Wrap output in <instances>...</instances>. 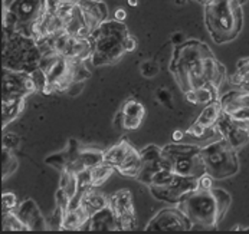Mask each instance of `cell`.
<instances>
[{"mask_svg": "<svg viewBox=\"0 0 249 234\" xmlns=\"http://www.w3.org/2000/svg\"><path fill=\"white\" fill-rule=\"evenodd\" d=\"M170 70L183 92L200 86L219 89L226 78V69L214 58L211 48L195 39L175 46Z\"/></svg>", "mask_w": 249, "mask_h": 234, "instance_id": "obj_1", "label": "cell"}, {"mask_svg": "<svg viewBox=\"0 0 249 234\" xmlns=\"http://www.w3.org/2000/svg\"><path fill=\"white\" fill-rule=\"evenodd\" d=\"M232 197L222 188H196L178 207L186 213L193 226L216 229L231 208Z\"/></svg>", "mask_w": 249, "mask_h": 234, "instance_id": "obj_2", "label": "cell"}, {"mask_svg": "<svg viewBox=\"0 0 249 234\" xmlns=\"http://www.w3.org/2000/svg\"><path fill=\"white\" fill-rule=\"evenodd\" d=\"M244 0H206L205 23L214 43L235 40L244 28Z\"/></svg>", "mask_w": 249, "mask_h": 234, "instance_id": "obj_3", "label": "cell"}, {"mask_svg": "<svg viewBox=\"0 0 249 234\" xmlns=\"http://www.w3.org/2000/svg\"><path fill=\"white\" fill-rule=\"evenodd\" d=\"M130 34L124 22L104 20L89 36L92 45L91 62L94 67H108L120 61L125 52V39Z\"/></svg>", "mask_w": 249, "mask_h": 234, "instance_id": "obj_4", "label": "cell"}, {"mask_svg": "<svg viewBox=\"0 0 249 234\" xmlns=\"http://www.w3.org/2000/svg\"><path fill=\"white\" fill-rule=\"evenodd\" d=\"M40 59L42 50L35 37L3 29V67L32 73Z\"/></svg>", "mask_w": 249, "mask_h": 234, "instance_id": "obj_5", "label": "cell"}, {"mask_svg": "<svg viewBox=\"0 0 249 234\" xmlns=\"http://www.w3.org/2000/svg\"><path fill=\"white\" fill-rule=\"evenodd\" d=\"M46 9V0H3V29L34 37V26Z\"/></svg>", "mask_w": 249, "mask_h": 234, "instance_id": "obj_6", "label": "cell"}, {"mask_svg": "<svg viewBox=\"0 0 249 234\" xmlns=\"http://www.w3.org/2000/svg\"><path fill=\"white\" fill-rule=\"evenodd\" d=\"M163 168L184 177L200 178L206 174L202 148L192 144H169L163 148Z\"/></svg>", "mask_w": 249, "mask_h": 234, "instance_id": "obj_7", "label": "cell"}, {"mask_svg": "<svg viewBox=\"0 0 249 234\" xmlns=\"http://www.w3.org/2000/svg\"><path fill=\"white\" fill-rule=\"evenodd\" d=\"M238 150H235L225 138L211 142L202 148L206 172L213 180H225L233 177L239 171Z\"/></svg>", "mask_w": 249, "mask_h": 234, "instance_id": "obj_8", "label": "cell"}, {"mask_svg": "<svg viewBox=\"0 0 249 234\" xmlns=\"http://www.w3.org/2000/svg\"><path fill=\"white\" fill-rule=\"evenodd\" d=\"M78 62H72L59 53H45L39 62V67L48 78V86L42 94L62 92L70 89L73 84V69Z\"/></svg>", "mask_w": 249, "mask_h": 234, "instance_id": "obj_9", "label": "cell"}, {"mask_svg": "<svg viewBox=\"0 0 249 234\" xmlns=\"http://www.w3.org/2000/svg\"><path fill=\"white\" fill-rule=\"evenodd\" d=\"M148 188L156 200L169 204H180L190 193L199 188V178L175 174L170 183L164 185H151Z\"/></svg>", "mask_w": 249, "mask_h": 234, "instance_id": "obj_10", "label": "cell"}, {"mask_svg": "<svg viewBox=\"0 0 249 234\" xmlns=\"http://www.w3.org/2000/svg\"><path fill=\"white\" fill-rule=\"evenodd\" d=\"M222 112L238 127L249 131V91L235 89L219 98Z\"/></svg>", "mask_w": 249, "mask_h": 234, "instance_id": "obj_11", "label": "cell"}, {"mask_svg": "<svg viewBox=\"0 0 249 234\" xmlns=\"http://www.w3.org/2000/svg\"><path fill=\"white\" fill-rule=\"evenodd\" d=\"M193 227L190 218L180 207H169L159 211L147 224V232H186Z\"/></svg>", "mask_w": 249, "mask_h": 234, "instance_id": "obj_12", "label": "cell"}, {"mask_svg": "<svg viewBox=\"0 0 249 234\" xmlns=\"http://www.w3.org/2000/svg\"><path fill=\"white\" fill-rule=\"evenodd\" d=\"M35 91L31 73L3 67V100H26Z\"/></svg>", "mask_w": 249, "mask_h": 234, "instance_id": "obj_13", "label": "cell"}, {"mask_svg": "<svg viewBox=\"0 0 249 234\" xmlns=\"http://www.w3.org/2000/svg\"><path fill=\"white\" fill-rule=\"evenodd\" d=\"M108 204L117 214L121 230H134L137 227V220H136L133 199L130 191L127 190L117 191L108 199Z\"/></svg>", "mask_w": 249, "mask_h": 234, "instance_id": "obj_14", "label": "cell"}, {"mask_svg": "<svg viewBox=\"0 0 249 234\" xmlns=\"http://www.w3.org/2000/svg\"><path fill=\"white\" fill-rule=\"evenodd\" d=\"M140 155H142V167L136 180L148 187L154 175L163 169V148L151 144L140 150Z\"/></svg>", "mask_w": 249, "mask_h": 234, "instance_id": "obj_15", "label": "cell"}, {"mask_svg": "<svg viewBox=\"0 0 249 234\" xmlns=\"http://www.w3.org/2000/svg\"><path fill=\"white\" fill-rule=\"evenodd\" d=\"M145 115V108L142 102L136 100H125L121 106V111L115 115V128L134 131L140 128L142 118Z\"/></svg>", "mask_w": 249, "mask_h": 234, "instance_id": "obj_16", "label": "cell"}, {"mask_svg": "<svg viewBox=\"0 0 249 234\" xmlns=\"http://www.w3.org/2000/svg\"><path fill=\"white\" fill-rule=\"evenodd\" d=\"M214 130H216V133L222 135V138H225L235 150H241L242 147H245L249 142V131L238 127L236 124H233L225 114H222V117L216 122Z\"/></svg>", "mask_w": 249, "mask_h": 234, "instance_id": "obj_17", "label": "cell"}, {"mask_svg": "<svg viewBox=\"0 0 249 234\" xmlns=\"http://www.w3.org/2000/svg\"><path fill=\"white\" fill-rule=\"evenodd\" d=\"M20 221L28 227V230H48V223L42 216L37 204L32 199H28L18 205L15 210Z\"/></svg>", "mask_w": 249, "mask_h": 234, "instance_id": "obj_18", "label": "cell"}, {"mask_svg": "<svg viewBox=\"0 0 249 234\" xmlns=\"http://www.w3.org/2000/svg\"><path fill=\"white\" fill-rule=\"evenodd\" d=\"M78 4L81 6L85 23L91 33L108 19V9L104 0H81Z\"/></svg>", "mask_w": 249, "mask_h": 234, "instance_id": "obj_19", "label": "cell"}, {"mask_svg": "<svg viewBox=\"0 0 249 234\" xmlns=\"http://www.w3.org/2000/svg\"><path fill=\"white\" fill-rule=\"evenodd\" d=\"M87 227L91 232H117V230H121L118 217L114 213V210L109 207V204L107 207H104L103 210H100L91 216Z\"/></svg>", "mask_w": 249, "mask_h": 234, "instance_id": "obj_20", "label": "cell"}, {"mask_svg": "<svg viewBox=\"0 0 249 234\" xmlns=\"http://www.w3.org/2000/svg\"><path fill=\"white\" fill-rule=\"evenodd\" d=\"M133 148L134 147L125 138H123L118 144H115L114 147H111L104 152V163L117 169V167L125 160V157L131 152Z\"/></svg>", "mask_w": 249, "mask_h": 234, "instance_id": "obj_21", "label": "cell"}, {"mask_svg": "<svg viewBox=\"0 0 249 234\" xmlns=\"http://www.w3.org/2000/svg\"><path fill=\"white\" fill-rule=\"evenodd\" d=\"M89 218H91V216L84 208V205H81L79 208L70 210L65 214L61 229L62 230H82L84 226H88Z\"/></svg>", "mask_w": 249, "mask_h": 234, "instance_id": "obj_22", "label": "cell"}, {"mask_svg": "<svg viewBox=\"0 0 249 234\" xmlns=\"http://www.w3.org/2000/svg\"><path fill=\"white\" fill-rule=\"evenodd\" d=\"M222 106L219 100L211 102L199 115V118L196 119L197 124H200L202 127H205L206 130H214L216 122L219 121V118L222 117Z\"/></svg>", "mask_w": 249, "mask_h": 234, "instance_id": "obj_23", "label": "cell"}, {"mask_svg": "<svg viewBox=\"0 0 249 234\" xmlns=\"http://www.w3.org/2000/svg\"><path fill=\"white\" fill-rule=\"evenodd\" d=\"M142 167V155H140V151L133 148L131 152L125 157V160L117 167V171L125 177H133L136 178L139 171Z\"/></svg>", "mask_w": 249, "mask_h": 234, "instance_id": "obj_24", "label": "cell"}, {"mask_svg": "<svg viewBox=\"0 0 249 234\" xmlns=\"http://www.w3.org/2000/svg\"><path fill=\"white\" fill-rule=\"evenodd\" d=\"M82 205H84V208L88 211V214L92 216V214H95L97 211H100V210H103L104 207H107L108 200L104 194L97 193V191H94V188H91V190H88V191L85 193L84 200H82Z\"/></svg>", "mask_w": 249, "mask_h": 234, "instance_id": "obj_25", "label": "cell"}, {"mask_svg": "<svg viewBox=\"0 0 249 234\" xmlns=\"http://www.w3.org/2000/svg\"><path fill=\"white\" fill-rule=\"evenodd\" d=\"M25 109V100H1V115H3V128L10 124L18 115Z\"/></svg>", "mask_w": 249, "mask_h": 234, "instance_id": "obj_26", "label": "cell"}, {"mask_svg": "<svg viewBox=\"0 0 249 234\" xmlns=\"http://www.w3.org/2000/svg\"><path fill=\"white\" fill-rule=\"evenodd\" d=\"M104 152L95 147H82L79 154V163L85 168H94L104 163Z\"/></svg>", "mask_w": 249, "mask_h": 234, "instance_id": "obj_27", "label": "cell"}, {"mask_svg": "<svg viewBox=\"0 0 249 234\" xmlns=\"http://www.w3.org/2000/svg\"><path fill=\"white\" fill-rule=\"evenodd\" d=\"M231 84L239 89L249 91V58L239 61L236 72L231 78Z\"/></svg>", "mask_w": 249, "mask_h": 234, "instance_id": "obj_28", "label": "cell"}, {"mask_svg": "<svg viewBox=\"0 0 249 234\" xmlns=\"http://www.w3.org/2000/svg\"><path fill=\"white\" fill-rule=\"evenodd\" d=\"M59 187L70 196V199H72L76 193H78V178L76 174L71 171V169H64L61 172V183Z\"/></svg>", "mask_w": 249, "mask_h": 234, "instance_id": "obj_29", "label": "cell"}, {"mask_svg": "<svg viewBox=\"0 0 249 234\" xmlns=\"http://www.w3.org/2000/svg\"><path fill=\"white\" fill-rule=\"evenodd\" d=\"M115 171V168L112 166H108L106 163L97 166V167L91 168V174H92V187H98L101 184H104L108 178L111 177V174Z\"/></svg>", "mask_w": 249, "mask_h": 234, "instance_id": "obj_30", "label": "cell"}, {"mask_svg": "<svg viewBox=\"0 0 249 234\" xmlns=\"http://www.w3.org/2000/svg\"><path fill=\"white\" fill-rule=\"evenodd\" d=\"M3 230H16V232H29L28 227L20 221L15 211H7L3 214Z\"/></svg>", "mask_w": 249, "mask_h": 234, "instance_id": "obj_31", "label": "cell"}, {"mask_svg": "<svg viewBox=\"0 0 249 234\" xmlns=\"http://www.w3.org/2000/svg\"><path fill=\"white\" fill-rule=\"evenodd\" d=\"M18 168V160L13 155V151L3 148V180L10 177Z\"/></svg>", "mask_w": 249, "mask_h": 234, "instance_id": "obj_32", "label": "cell"}, {"mask_svg": "<svg viewBox=\"0 0 249 234\" xmlns=\"http://www.w3.org/2000/svg\"><path fill=\"white\" fill-rule=\"evenodd\" d=\"M45 163H46L48 166L53 167L55 169H58L59 172H62L64 169H67V167L70 166V160H68V155H67L65 151L49 155V157L45 160Z\"/></svg>", "mask_w": 249, "mask_h": 234, "instance_id": "obj_33", "label": "cell"}, {"mask_svg": "<svg viewBox=\"0 0 249 234\" xmlns=\"http://www.w3.org/2000/svg\"><path fill=\"white\" fill-rule=\"evenodd\" d=\"M31 76H32V81H34V84H35L36 91L43 92V89L48 86V78H46L45 72H43L40 67H37L36 70H34V72L31 73Z\"/></svg>", "mask_w": 249, "mask_h": 234, "instance_id": "obj_34", "label": "cell"}, {"mask_svg": "<svg viewBox=\"0 0 249 234\" xmlns=\"http://www.w3.org/2000/svg\"><path fill=\"white\" fill-rule=\"evenodd\" d=\"M159 70H160V67L153 61H144L140 65V73H142V76L147 78V79H151V78L157 76Z\"/></svg>", "mask_w": 249, "mask_h": 234, "instance_id": "obj_35", "label": "cell"}, {"mask_svg": "<svg viewBox=\"0 0 249 234\" xmlns=\"http://www.w3.org/2000/svg\"><path fill=\"white\" fill-rule=\"evenodd\" d=\"M55 201H56V208H59L64 214L68 213L70 210V202H71V199L70 196L59 187V190L56 191V196H55Z\"/></svg>", "mask_w": 249, "mask_h": 234, "instance_id": "obj_36", "label": "cell"}, {"mask_svg": "<svg viewBox=\"0 0 249 234\" xmlns=\"http://www.w3.org/2000/svg\"><path fill=\"white\" fill-rule=\"evenodd\" d=\"M1 202H3V211H15L18 208V199L13 193H4L1 196Z\"/></svg>", "mask_w": 249, "mask_h": 234, "instance_id": "obj_37", "label": "cell"}, {"mask_svg": "<svg viewBox=\"0 0 249 234\" xmlns=\"http://www.w3.org/2000/svg\"><path fill=\"white\" fill-rule=\"evenodd\" d=\"M91 76V72L85 67L84 62H78L73 69V82H84Z\"/></svg>", "mask_w": 249, "mask_h": 234, "instance_id": "obj_38", "label": "cell"}, {"mask_svg": "<svg viewBox=\"0 0 249 234\" xmlns=\"http://www.w3.org/2000/svg\"><path fill=\"white\" fill-rule=\"evenodd\" d=\"M156 97H157V100H159L161 105H164L166 108L173 109V97H172V94H170L166 88H160V89L157 91Z\"/></svg>", "mask_w": 249, "mask_h": 234, "instance_id": "obj_39", "label": "cell"}, {"mask_svg": "<svg viewBox=\"0 0 249 234\" xmlns=\"http://www.w3.org/2000/svg\"><path fill=\"white\" fill-rule=\"evenodd\" d=\"M18 145H19V136L16 134H6L3 136V148L4 150H10V151H13V150H16L18 148Z\"/></svg>", "mask_w": 249, "mask_h": 234, "instance_id": "obj_40", "label": "cell"}, {"mask_svg": "<svg viewBox=\"0 0 249 234\" xmlns=\"http://www.w3.org/2000/svg\"><path fill=\"white\" fill-rule=\"evenodd\" d=\"M208 130L205 128V127H202L200 124H197L196 121H195V124L189 128V131H187V134L193 135V136H203L205 133H206Z\"/></svg>", "mask_w": 249, "mask_h": 234, "instance_id": "obj_41", "label": "cell"}, {"mask_svg": "<svg viewBox=\"0 0 249 234\" xmlns=\"http://www.w3.org/2000/svg\"><path fill=\"white\" fill-rule=\"evenodd\" d=\"M212 181L213 178L206 172L199 178V188H212Z\"/></svg>", "mask_w": 249, "mask_h": 234, "instance_id": "obj_42", "label": "cell"}, {"mask_svg": "<svg viewBox=\"0 0 249 234\" xmlns=\"http://www.w3.org/2000/svg\"><path fill=\"white\" fill-rule=\"evenodd\" d=\"M124 45H125V52L128 53V52L136 50V48H137V40H136V37H134L133 34H128Z\"/></svg>", "mask_w": 249, "mask_h": 234, "instance_id": "obj_43", "label": "cell"}, {"mask_svg": "<svg viewBox=\"0 0 249 234\" xmlns=\"http://www.w3.org/2000/svg\"><path fill=\"white\" fill-rule=\"evenodd\" d=\"M183 42H186V39H184V34L181 33V32H176V33L172 36V43H173L175 46L181 45Z\"/></svg>", "mask_w": 249, "mask_h": 234, "instance_id": "obj_44", "label": "cell"}, {"mask_svg": "<svg viewBox=\"0 0 249 234\" xmlns=\"http://www.w3.org/2000/svg\"><path fill=\"white\" fill-rule=\"evenodd\" d=\"M125 17H127V13H125L124 9H118V10L115 12V15H114V19H117V20H120V22H124Z\"/></svg>", "mask_w": 249, "mask_h": 234, "instance_id": "obj_45", "label": "cell"}, {"mask_svg": "<svg viewBox=\"0 0 249 234\" xmlns=\"http://www.w3.org/2000/svg\"><path fill=\"white\" fill-rule=\"evenodd\" d=\"M183 136H184V133H181V131H175V133H173V141H175V142H180V141L183 139Z\"/></svg>", "mask_w": 249, "mask_h": 234, "instance_id": "obj_46", "label": "cell"}, {"mask_svg": "<svg viewBox=\"0 0 249 234\" xmlns=\"http://www.w3.org/2000/svg\"><path fill=\"white\" fill-rule=\"evenodd\" d=\"M61 1H64V3H79L81 0H61Z\"/></svg>", "mask_w": 249, "mask_h": 234, "instance_id": "obj_47", "label": "cell"}, {"mask_svg": "<svg viewBox=\"0 0 249 234\" xmlns=\"http://www.w3.org/2000/svg\"><path fill=\"white\" fill-rule=\"evenodd\" d=\"M128 4L130 6H137V0H128Z\"/></svg>", "mask_w": 249, "mask_h": 234, "instance_id": "obj_48", "label": "cell"}, {"mask_svg": "<svg viewBox=\"0 0 249 234\" xmlns=\"http://www.w3.org/2000/svg\"><path fill=\"white\" fill-rule=\"evenodd\" d=\"M244 1H247V0H244Z\"/></svg>", "mask_w": 249, "mask_h": 234, "instance_id": "obj_49", "label": "cell"}]
</instances>
